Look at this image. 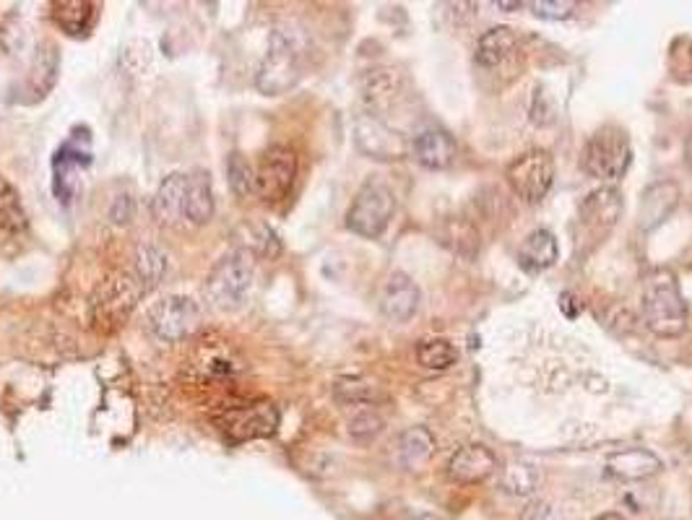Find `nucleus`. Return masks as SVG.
I'll return each mask as SVG.
<instances>
[{
  "label": "nucleus",
  "mask_w": 692,
  "mask_h": 520,
  "mask_svg": "<svg viewBox=\"0 0 692 520\" xmlns=\"http://www.w3.org/2000/svg\"><path fill=\"white\" fill-rule=\"evenodd\" d=\"M305 39L292 26H277L268 37V47L264 60H260L256 74V87L260 94L279 97L297 87L305 68Z\"/></svg>",
  "instance_id": "f257e3e1"
},
{
  "label": "nucleus",
  "mask_w": 692,
  "mask_h": 520,
  "mask_svg": "<svg viewBox=\"0 0 692 520\" xmlns=\"http://www.w3.org/2000/svg\"><path fill=\"white\" fill-rule=\"evenodd\" d=\"M256 281V252L247 248L230 250L214 263L207 276L203 292L211 307L222 313H235L245 305Z\"/></svg>",
  "instance_id": "f03ea898"
},
{
  "label": "nucleus",
  "mask_w": 692,
  "mask_h": 520,
  "mask_svg": "<svg viewBox=\"0 0 692 520\" xmlns=\"http://www.w3.org/2000/svg\"><path fill=\"white\" fill-rule=\"evenodd\" d=\"M688 302L682 297L677 279L667 271H656L646 281V292H643V323H646V328L661 339H677L688 330Z\"/></svg>",
  "instance_id": "7ed1b4c3"
},
{
  "label": "nucleus",
  "mask_w": 692,
  "mask_h": 520,
  "mask_svg": "<svg viewBox=\"0 0 692 520\" xmlns=\"http://www.w3.org/2000/svg\"><path fill=\"white\" fill-rule=\"evenodd\" d=\"M633 165V146L630 138L623 128L617 125H604L599 128L585 144L581 167L591 178L599 180H620L625 178V172L630 170Z\"/></svg>",
  "instance_id": "20e7f679"
},
{
  "label": "nucleus",
  "mask_w": 692,
  "mask_h": 520,
  "mask_svg": "<svg viewBox=\"0 0 692 520\" xmlns=\"http://www.w3.org/2000/svg\"><path fill=\"white\" fill-rule=\"evenodd\" d=\"M393 211L395 195L391 188L380 180H367L351 201L349 211H346V227L359 237L376 240L391 224Z\"/></svg>",
  "instance_id": "39448f33"
},
{
  "label": "nucleus",
  "mask_w": 692,
  "mask_h": 520,
  "mask_svg": "<svg viewBox=\"0 0 692 520\" xmlns=\"http://www.w3.org/2000/svg\"><path fill=\"white\" fill-rule=\"evenodd\" d=\"M141 294V284L133 273H118L97 286L91 294V323L99 330H115L120 323L129 318Z\"/></svg>",
  "instance_id": "423d86ee"
},
{
  "label": "nucleus",
  "mask_w": 692,
  "mask_h": 520,
  "mask_svg": "<svg viewBox=\"0 0 692 520\" xmlns=\"http://www.w3.org/2000/svg\"><path fill=\"white\" fill-rule=\"evenodd\" d=\"M216 427L232 442L271 438L279 427V411L271 400H256V404H232L216 414Z\"/></svg>",
  "instance_id": "0eeeda50"
},
{
  "label": "nucleus",
  "mask_w": 692,
  "mask_h": 520,
  "mask_svg": "<svg viewBox=\"0 0 692 520\" xmlns=\"http://www.w3.org/2000/svg\"><path fill=\"white\" fill-rule=\"evenodd\" d=\"M198 326H201V307H198L196 299L180 297V294L159 299L146 315L148 334L165 343L188 339V336L196 334Z\"/></svg>",
  "instance_id": "6e6552de"
},
{
  "label": "nucleus",
  "mask_w": 692,
  "mask_h": 520,
  "mask_svg": "<svg viewBox=\"0 0 692 520\" xmlns=\"http://www.w3.org/2000/svg\"><path fill=\"white\" fill-rule=\"evenodd\" d=\"M507 185L513 193L526 203H539L544 195L553 191L555 182V161L547 151L532 149L515 157L505 170Z\"/></svg>",
  "instance_id": "1a4fd4ad"
},
{
  "label": "nucleus",
  "mask_w": 692,
  "mask_h": 520,
  "mask_svg": "<svg viewBox=\"0 0 692 520\" xmlns=\"http://www.w3.org/2000/svg\"><path fill=\"white\" fill-rule=\"evenodd\" d=\"M297 178V154L287 146H268L256 170V193L266 203L284 201Z\"/></svg>",
  "instance_id": "9d476101"
},
{
  "label": "nucleus",
  "mask_w": 692,
  "mask_h": 520,
  "mask_svg": "<svg viewBox=\"0 0 692 520\" xmlns=\"http://www.w3.org/2000/svg\"><path fill=\"white\" fill-rule=\"evenodd\" d=\"M355 144L365 157L378 161H395L404 159L409 151V144L404 133L391 128L383 117L376 115H359L355 121Z\"/></svg>",
  "instance_id": "9b49d317"
},
{
  "label": "nucleus",
  "mask_w": 692,
  "mask_h": 520,
  "mask_svg": "<svg viewBox=\"0 0 692 520\" xmlns=\"http://www.w3.org/2000/svg\"><path fill=\"white\" fill-rule=\"evenodd\" d=\"M412 154L427 170H448L456 159V140L440 125H422L412 138Z\"/></svg>",
  "instance_id": "f8f14e48"
},
{
  "label": "nucleus",
  "mask_w": 692,
  "mask_h": 520,
  "mask_svg": "<svg viewBox=\"0 0 692 520\" xmlns=\"http://www.w3.org/2000/svg\"><path fill=\"white\" fill-rule=\"evenodd\" d=\"M494 468H498V459H494L490 448L471 442V445H461L454 455H450L445 474H448V479L456 484H479L490 479Z\"/></svg>",
  "instance_id": "ddd939ff"
},
{
  "label": "nucleus",
  "mask_w": 692,
  "mask_h": 520,
  "mask_svg": "<svg viewBox=\"0 0 692 520\" xmlns=\"http://www.w3.org/2000/svg\"><path fill=\"white\" fill-rule=\"evenodd\" d=\"M420 286L414 284L412 276L395 271L391 279L386 281L383 292H380V313L393 323H409L420 310Z\"/></svg>",
  "instance_id": "4468645a"
},
{
  "label": "nucleus",
  "mask_w": 692,
  "mask_h": 520,
  "mask_svg": "<svg viewBox=\"0 0 692 520\" xmlns=\"http://www.w3.org/2000/svg\"><path fill=\"white\" fill-rule=\"evenodd\" d=\"M680 206V185L672 180H659L651 188H646L640 195L638 206V227L643 231L659 229L663 222L672 216V211Z\"/></svg>",
  "instance_id": "2eb2a0df"
},
{
  "label": "nucleus",
  "mask_w": 692,
  "mask_h": 520,
  "mask_svg": "<svg viewBox=\"0 0 692 520\" xmlns=\"http://www.w3.org/2000/svg\"><path fill=\"white\" fill-rule=\"evenodd\" d=\"M401 97V76L399 70L380 68L370 70L362 81V100L367 104V115L383 117L386 110H391Z\"/></svg>",
  "instance_id": "dca6fc26"
},
{
  "label": "nucleus",
  "mask_w": 692,
  "mask_h": 520,
  "mask_svg": "<svg viewBox=\"0 0 692 520\" xmlns=\"http://www.w3.org/2000/svg\"><path fill=\"white\" fill-rule=\"evenodd\" d=\"M606 471L623 482H643L659 474L661 461L659 455L646 451V448H625V451L612 453L606 459Z\"/></svg>",
  "instance_id": "f3484780"
},
{
  "label": "nucleus",
  "mask_w": 692,
  "mask_h": 520,
  "mask_svg": "<svg viewBox=\"0 0 692 520\" xmlns=\"http://www.w3.org/2000/svg\"><path fill=\"white\" fill-rule=\"evenodd\" d=\"M186 182L188 174L186 172H172L169 178L161 180L157 195H154L152 203V214L154 219L159 224H175L188 222L186 219Z\"/></svg>",
  "instance_id": "a211bd4d"
},
{
  "label": "nucleus",
  "mask_w": 692,
  "mask_h": 520,
  "mask_svg": "<svg viewBox=\"0 0 692 520\" xmlns=\"http://www.w3.org/2000/svg\"><path fill=\"white\" fill-rule=\"evenodd\" d=\"M620 214H623V195L617 188H599V191L585 195L581 203V222L589 229H612Z\"/></svg>",
  "instance_id": "6ab92c4d"
},
{
  "label": "nucleus",
  "mask_w": 692,
  "mask_h": 520,
  "mask_svg": "<svg viewBox=\"0 0 692 520\" xmlns=\"http://www.w3.org/2000/svg\"><path fill=\"white\" fill-rule=\"evenodd\" d=\"M214 216V188L207 170L188 172L186 182V219L190 224H207Z\"/></svg>",
  "instance_id": "aec40b11"
},
{
  "label": "nucleus",
  "mask_w": 692,
  "mask_h": 520,
  "mask_svg": "<svg viewBox=\"0 0 692 520\" xmlns=\"http://www.w3.org/2000/svg\"><path fill=\"white\" fill-rule=\"evenodd\" d=\"M557 256H560V248H557L553 231L534 229L532 235L526 237V242L521 245L518 260H521V265L528 271H544L557 263Z\"/></svg>",
  "instance_id": "412c9836"
},
{
  "label": "nucleus",
  "mask_w": 692,
  "mask_h": 520,
  "mask_svg": "<svg viewBox=\"0 0 692 520\" xmlns=\"http://www.w3.org/2000/svg\"><path fill=\"white\" fill-rule=\"evenodd\" d=\"M53 19L70 37H81L94 26L97 5L87 0H63V3H53Z\"/></svg>",
  "instance_id": "4be33fe9"
},
{
  "label": "nucleus",
  "mask_w": 692,
  "mask_h": 520,
  "mask_svg": "<svg viewBox=\"0 0 692 520\" xmlns=\"http://www.w3.org/2000/svg\"><path fill=\"white\" fill-rule=\"evenodd\" d=\"M515 45H518V37H515L511 26H492V30L484 32L477 42L479 66L484 68L500 66L505 58H511V53H515Z\"/></svg>",
  "instance_id": "5701e85b"
},
{
  "label": "nucleus",
  "mask_w": 692,
  "mask_h": 520,
  "mask_svg": "<svg viewBox=\"0 0 692 520\" xmlns=\"http://www.w3.org/2000/svg\"><path fill=\"white\" fill-rule=\"evenodd\" d=\"M435 453V440L425 427H412L401 434L399 442H395V455H399V463L404 468H420L422 463H427Z\"/></svg>",
  "instance_id": "b1692460"
},
{
  "label": "nucleus",
  "mask_w": 692,
  "mask_h": 520,
  "mask_svg": "<svg viewBox=\"0 0 692 520\" xmlns=\"http://www.w3.org/2000/svg\"><path fill=\"white\" fill-rule=\"evenodd\" d=\"M133 276L141 284V290L152 292L157 290L167 273V256L154 245H141L136 250V258H133Z\"/></svg>",
  "instance_id": "393cba45"
},
{
  "label": "nucleus",
  "mask_w": 692,
  "mask_h": 520,
  "mask_svg": "<svg viewBox=\"0 0 692 520\" xmlns=\"http://www.w3.org/2000/svg\"><path fill=\"white\" fill-rule=\"evenodd\" d=\"M26 231V214L11 185L0 188V235L19 237Z\"/></svg>",
  "instance_id": "a878e982"
},
{
  "label": "nucleus",
  "mask_w": 692,
  "mask_h": 520,
  "mask_svg": "<svg viewBox=\"0 0 692 520\" xmlns=\"http://www.w3.org/2000/svg\"><path fill=\"white\" fill-rule=\"evenodd\" d=\"M458 360V351L445 339H427L416 347V362L425 370H448Z\"/></svg>",
  "instance_id": "bb28decb"
},
{
  "label": "nucleus",
  "mask_w": 692,
  "mask_h": 520,
  "mask_svg": "<svg viewBox=\"0 0 692 520\" xmlns=\"http://www.w3.org/2000/svg\"><path fill=\"white\" fill-rule=\"evenodd\" d=\"M334 393L342 404H351V406H367V404H376V400H380L378 385L365 381V377H342V381H336Z\"/></svg>",
  "instance_id": "cd10ccee"
},
{
  "label": "nucleus",
  "mask_w": 692,
  "mask_h": 520,
  "mask_svg": "<svg viewBox=\"0 0 692 520\" xmlns=\"http://www.w3.org/2000/svg\"><path fill=\"white\" fill-rule=\"evenodd\" d=\"M55 76H58V55H55L53 45H42V50H37V58H34L32 68V89L37 97H45V91L55 83Z\"/></svg>",
  "instance_id": "c85d7f7f"
},
{
  "label": "nucleus",
  "mask_w": 692,
  "mask_h": 520,
  "mask_svg": "<svg viewBox=\"0 0 692 520\" xmlns=\"http://www.w3.org/2000/svg\"><path fill=\"white\" fill-rule=\"evenodd\" d=\"M227 178L232 193L239 195V199H247L250 193H256V170L250 167L239 151H232L227 159Z\"/></svg>",
  "instance_id": "c756f323"
},
{
  "label": "nucleus",
  "mask_w": 692,
  "mask_h": 520,
  "mask_svg": "<svg viewBox=\"0 0 692 520\" xmlns=\"http://www.w3.org/2000/svg\"><path fill=\"white\" fill-rule=\"evenodd\" d=\"M536 484H539V471H536V466H532V463L515 461L503 471V489L511 491V495H518V497L532 495V491L536 489Z\"/></svg>",
  "instance_id": "7c9ffc66"
},
{
  "label": "nucleus",
  "mask_w": 692,
  "mask_h": 520,
  "mask_svg": "<svg viewBox=\"0 0 692 520\" xmlns=\"http://www.w3.org/2000/svg\"><path fill=\"white\" fill-rule=\"evenodd\" d=\"M380 430H383V419H380L378 414L370 411V409L359 411L349 419V434L357 442H370L372 438H378Z\"/></svg>",
  "instance_id": "2f4dec72"
},
{
  "label": "nucleus",
  "mask_w": 692,
  "mask_h": 520,
  "mask_svg": "<svg viewBox=\"0 0 692 520\" xmlns=\"http://www.w3.org/2000/svg\"><path fill=\"white\" fill-rule=\"evenodd\" d=\"M528 9H532L536 19L565 21L573 16L578 3H573V0H539V3H528Z\"/></svg>",
  "instance_id": "473e14b6"
},
{
  "label": "nucleus",
  "mask_w": 692,
  "mask_h": 520,
  "mask_svg": "<svg viewBox=\"0 0 692 520\" xmlns=\"http://www.w3.org/2000/svg\"><path fill=\"white\" fill-rule=\"evenodd\" d=\"M669 63H672L674 74L692 76V39H677L672 45V53H669Z\"/></svg>",
  "instance_id": "72a5a7b5"
},
{
  "label": "nucleus",
  "mask_w": 692,
  "mask_h": 520,
  "mask_svg": "<svg viewBox=\"0 0 692 520\" xmlns=\"http://www.w3.org/2000/svg\"><path fill=\"white\" fill-rule=\"evenodd\" d=\"M112 222L115 224H129L131 216H133V203L129 195H120V199L115 201V206H112Z\"/></svg>",
  "instance_id": "f704fd0d"
},
{
  "label": "nucleus",
  "mask_w": 692,
  "mask_h": 520,
  "mask_svg": "<svg viewBox=\"0 0 692 520\" xmlns=\"http://www.w3.org/2000/svg\"><path fill=\"white\" fill-rule=\"evenodd\" d=\"M684 161H688V167L692 170V131H690V136L684 138Z\"/></svg>",
  "instance_id": "c9c22d12"
},
{
  "label": "nucleus",
  "mask_w": 692,
  "mask_h": 520,
  "mask_svg": "<svg viewBox=\"0 0 692 520\" xmlns=\"http://www.w3.org/2000/svg\"><path fill=\"white\" fill-rule=\"evenodd\" d=\"M596 520H625V518L617 516V512H604V516H599Z\"/></svg>",
  "instance_id": "e433bc0d"
},
{
  "label": "nucleus",
  "mask_w": 692,
  "mask_h": 520,
  "mask_svg": "<svg viewBox=\"0 0 692 520\" xmlns=\"http://www.w3.org/2000/svg\"><path fill=\"white\" fill-rule=\"evenodd\" d=\"M524 3H498V9H521Z\"/></svg>",
  "instance_id": "4c0bfd02"
},
{
  "label": "nucleus",
  "mask_w": 692,
  "mask_h": 520,
  "mask_svg": "<svg viewBox=\"0 0 692 520\" xmlns=\"http://www.w3.org/2000/svg\"><path fill=\"white\" fill-rule=\"evenodd\" d=\"M412 520H437L435 516H416V518H412Z\"/></svg>",
  "instance_id": "58836bf2"
}]
</instances>
